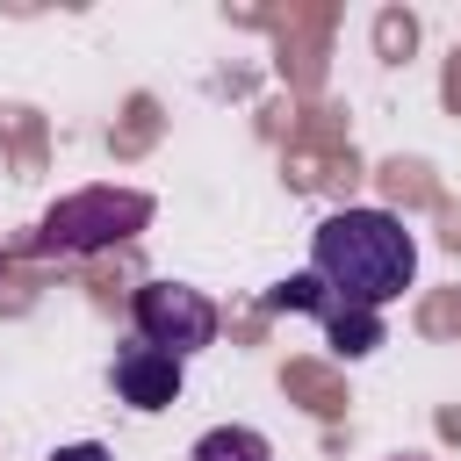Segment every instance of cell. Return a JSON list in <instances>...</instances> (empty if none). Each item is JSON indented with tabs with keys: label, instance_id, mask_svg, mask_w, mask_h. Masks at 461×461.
<instances>
[{
	"label": "cell",
	"instance_id": "1",
	"mask_svg": "<svg viewBox=\"0 0 461 461\" xmlns=\"http://www.w3.org/2000/svg\"><path fill=\"white\" fill-rule=\"evenodd\" d=\"M310 274L346 310H382L418 274V238L389 209H339L310 230Z\"/></svg>",
	"mask_w": 461,
	"mask_h": 461
},
{
	"label": "cell",
	"instance_id": "2",
	"mask_svg": "<svg viewBox=\"0 0 461 461\" xmlns=\"http://www.w3.org/2000/svg\"><path fill=\"white\" fill-rule=\"evenodd\" d=\"M144 223H151V194H137V187H79L43 216L36 245L43 252H101V245L137 238Z\"/></svg>",
	"mask_w": 461,
	"mask_h": 461
},
{
	"label": "cell",
	"instance_id": "3",
	"mask_svg": "<svg viewBox=\"0 0 461 461\" xmlns=\"http://www.w3.org/2000/svg\"><path fill=\"white\" fill-rule=\"evenodd\" d=\"M130 317H137V339H144V346H158V353H173V360H187V353L216 346V303H209L202 288L144 281V288H137V303H130Z\"/></svg>",
	"mask_w": 461,
	"mask_h": 461
},
{
	"label": "cell",
	"instance_id": "4",
	"mask_svg": "<svg viewBox=\"0 0 461 461\" xmlns=\"http://www.w3.org/2000/svg\"><path fill=\"white\" fill-rule=\"evenodd\" d=\"M115 389H122L130 411H166L180 396V360L158 353V346H144V339H130L115 353Z\"/></svg>",
	"mask_w": 461,
	"mask_h": 461
},
{
	"label": "cell",
	"instance_id": "5",
	"mask_svg": "<svg viewBox=\"0 0 461 461\" xmlns=\"http://www.w3.org/2000/svg\"><path fill=\"white\" fill-rule=\"evenodd\" d=\"M324 339H331L346 360H367V353L382 346V310H346V303H331V310H324Z\"/></svg>",
	"mask_w": 461,
	"mask_h": 461
},
{
	"label": "cell",
	"instance_id": "6",
	"mask_svg": "<svg viewBox=\"0 0 461 461\" xmlns=\"http://www.w3.org/2000/svg\"><path fill=\"white\" fill-rule=\"evenodd\" d=\"M187 461H274V447L252 432V425H216V432H202L194 439V454Z\"/></svg>",
	"mask_w": 461,
	"mask_h": 461
},
{
	"label": "cell",
	"instance_id": "7",
	"mask_svg": "<svg viewBox=\"0 0 461 461\" xmlns=\"http://www.w3.org/2000/svg\"><path fill=\"white\" fill-rule=\"evenodd\" d=\"M267 310H317V317H324V310H331V295H324V281H317V274H288L281 288H267Z\"/></svg>",
	"mask_w": 461,
	"mask_h": 461
},
{
	"label": "cell",
	"instance_id": "8",
	"mask_svg": "<svg viewBox=\"0 0 461 461\" xmlns=\"http://www.w3.org/2000/svg\"><path fill=\"white\" fill-rule=\"evenodd\" d=\"M50 461H108V447H58Z\"/></svg>",
	"mask_w": 461,
	"mask_h": 461
},
{
	"label": "cell",
	"instance_id": "9",
	"mask_svg": "<svg viewBox=\"0 0 461 461\" xmlns=\"http://www.w3.org/2000/svg\"><path fill=\"white\" fill-rule=\"evenodd\" d=\"M396 461H418V454H396Z\"/></svg>",
	"mask_w": 461,
	"mask_h": 461
}]
</instances>
